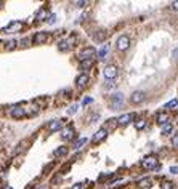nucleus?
<instances>
[{
    "instance_id": "obj_39",
    "label": "nucleus",
    "mask_w": 178,
    "mask_h": 189,
    "mask_svg": "<svg viewBox=\"0 0 178 189\" xmlns=\"http://www.w3.org/2000/svg\"><path fill=\"white\" fill-rule=\"evenodd\" d=\"M7 189H11V187H7Z\"/></svg>"
},
{
    "instance_id": "obj_24",
    "label": "nucleus",
    "mask_w": 178,
    "mask_h": 189,
    "mask_svg": "<svg viewBox=\"0 0 178 189\" xmlns=\"http://www.w3.org/2000/svg\"><path fill=\"white\" fill-rule=\"evenodd\" d=\"M144 127H146V120H143V119H138V120L135 122V128H136V130H143Z\"/></svg>"
},
{
    "instance_id": "obj_37",
    "label": "nucleus",
    "mask_w": 178,
    "mask_h": 189,
    "mask_svg": "<svg viewBox=\"0 0 178 189\" xmlns=\"http://www.w3.org/2000/svg\"><path fill=\"white\" fill-rule=\"evenodd\" d=\"M27 43H29V40H27V38H26V40H23V47H29Z\"/></svg>"
},
{
    "instance_id": "obj_22",
    "label": "nucleus",
    "mask_w": 178,
    "mask_h": 189,
    "mask_svg": "<svg viewBox=\"0 0 178 189\" xmlns=\"http://www.w3.org/2000/svg\"><path fill=\"white\" fill-rule=\"evenodd\" d=\"M93 38H95V42H103V40L106 38V32L104 31H100L98 34L93 35Z\"/></svg>"
},
{
    "instance_id": "obj_38",
    "label": "nucleus",
    "mask_w": 178,
    "mask_h": 189,
    "mask_svg": "<svg viewBox=\"0 0 178 189\" xmlns=\"http://www.w3.org/2000/svg\"><path fill=\"white\" fill-rule=\"evenodd\" d=\"M2 5H3V2H2V0H0V7H2Z\"/></svg>"
},
{
    "instance_id": "obj_25",
    "label": "nucleus",
    "mask_w": 178,
    "mask_h": 189,
    "mask_svg": "<svg viewBox=\"0 0 178 189\" xmlns=\"http://www.w3.org/2000/svg\"><path fill=\"white\" fill-rule=\"evenodd\" d=\"M175 107H178V100H172L165 104V109H175Z\"/></svg>"
},
{
    "instance_id": "obj_31",
    "label": "nucleus",
    "mask_w": 178,
    "mask_h": 189,
    "mask_svg": "<svg viewBox=\"0 0 178 189\" xmlns=\"http://www.w3.org/2000/svg\"><path fill=\"white\" fill-rule=\"evenodd\" d=\"M93 100L92 98H84V101H82V104H84V106H87V104H90Z\"/></svg>"
},
{
    "instance_id": "obj_13",
    "label": "nucleus",
    "mask_w": 178,
    "mask_h": 189,
    "mask_svg": "<svg viewBox=\"0 0 178 189\" xmlns=\"http://www.w3.org/2000/svg\"><path fill=\"white\" fill-rule=\"evenodd\" d=\"M106 135H107V131H106L104 128H101V130H98L97 133H95V136H93L92 141H93L95 144H97V143H101V141L106 138Z\"/></svg>"
},
{
    "instance_id": "obj_33",
    "label": "nucleus",
    "mask_w": 178,
    "mask_h": 189,
    "mask_svg": "<svg viewBox=\"0 0 178 189\" xmlns=\"http://www.w3.org/2000/svg\"><path fill=\"white\" fill-rule=\"evenodd\" d=\"M55 19H56V16H55V15H50V19H48V23H50V24H53V23H55Z\"/></svg>"
},
{
    "instance_id": "obj_3",
    "label": "nucleus",
    "mask_w": 178,
    "mask_h": 189,
    "mask_svg": "<svg viewBox=\"0 0 178 189\" xmlns=\"http://www.w3.org/2000/svg\"><path fill=\"white\" fill-rule=\"evenodd\" d=\"M23 29V23L19 21H11L8 26H5V28H2V31L5 34H13V32H19Z\"/></svg>"
},
{
    "instance_id": "obj_17",
    "label": "nucleus",
    "mask_w": 178,
    "mask_h": 189,
    "mask_svg": "<svg viewBox=\"0 0 178 189\" xmlns=\"http://www.w3.org/2000/svg\"><path fill=\"white\" fill-rule=\"evenodd\" d=\"M60 128H61V122H60V120H51L50 125H48V131H50V133L58 131Z\"/></svg>"
},
{
    "instance_id": "obj_36",
    "label": "nucleus",
    "mask_w": 178,
    "mask_h": 189,
    "mask_svg": "<svg viewBox=\"0 0 178 189\" xmlns=\"http://www.w3.org/2000/svg\"><path fill=\"white\" fill-rule=\"evenodd\" d=\"M172 8L178 11V2H173V3H172Z\"/></svg>"
},
{
    "instance_id": "obj_14",
    "label": "nucleus",
    "mask_w": 178,
    "mask_h": 189,
    "mask_svg": "<svg viewBox=\"0 0 178 189\" xmlns=\"http://www.w3.org/2000/svg\"><path fill=\"white\" fill-rule=\"evenodd\" d=\"M76 84H77L79 88L87 87V84H88V75H87V74H80V75L76 79Z\"/></svg>"
},
{
    "instance_id": "obj_9",
    "label": "nucleus",
    "mask_w": 178,
    "mask_h": 189,
    "mask_svg": "<svg viewBox=\"0 0 178 189\" xmlns=\"http://www.w3.org/2000/svg\"><path fill=\"white\" fill-rule=\"evenodd\" d=\"M10 114H11L13 119H21V117L26 115V109H24V107H21V106H13L11 109H10Z\"/></svg>"
},
{
    "instance_id": "obj_15",
    "label": "nucleus",
    "mask_w": 178,
    "mask_h": 189,
    "mask_svg": "<svg viewBox=\"0 0 178 189\" xmlns=\"http://www.w3.org/2000/svg\"><path fill=\"white\" fill-rule=\"evenodd\" d=\"M136 186L141 187V189H148V187L153 186V181H151V178H141L138 183H136Z\"/></svg>"
},
{
    "instance_id": "obj_21",
    "label": "nucleus",
    "mask_w": 178,
    "mask_h": 189,
    "mask_svg": "<svg viewBox=\"0 0 178 189\" xmlns=\"http://www.w3.org/2000/svg\"><path fill=\"white\" fill-rule=\"evenodd\" d=\"M107 51H109V47H107V45H103L101 50L98 51V58H100V59H104V56L107 55Z\"/></svg>"
},
{
    "instance_id": "obj_30",
    "label": "nucleus",
    "mask_w": 178,
    "mask_h": 189,
    "mask_svg": "<svg viewBox=\"0 0 178 189\" xmlns=\"http://www.w3.org/2000/svg\"><path fill=\"white\" fill-rule=\"evenodd\" d=\"M72 189H85V183H77L72 186Z\"/></svg>"
},
{
    "instance_id": "obj_2",
    "label": "nucleus",
    "mask_w": 178,
    "mask_h": 189,
    "mask_svg": "<svg viewBox=\"0 0 178 189\" xmlns=\"http://www.w3.org/2000/svg\"><path fill=\"white\" fill-rule=\"evenodd\" d=\"M141 165H143V168H146V170H156V168H159L157 159H156L154 156H148V157H144V159L141 160Z\"/></svg>"
},
{
    "instance_id": "obj_16",
    "label": "nucleus",
    "mask_w": 178,
    "mask_h": 189,
    "mask_svg": "<svg viewBox=\"0 0 178 189\" xmlns=\"http://www.w3.org/2000/svg\"><path fill=\"white\" fill-rule=\"evenodd\" d=\"M156 122L160 124V125L167 124V122H169V114H167V112H159V114L156 115Z\"/></svg>"
},
{
    "instance_id": "obj_7",
    "label": "nucleus",
    "mask_w": 178,
    "mask_h": 189,
    "mask_svg": "<svg viewBox=\"0 0 178 189\" xmlns=\"http://www.w3.org/2000/svg\"><path fill=\"white\" fill-rule=\"evenodd\" d=\"M103 74H104V77H106L107 80H113V79L117 75V67H116L114 64H107V66L104 67Z\"/></svg>"
},
{
    "instance_id": "obj_6",
    "label": "nucleus",
    "mask_w": 178,
    "mask_h": 189,
    "mask_svg": "<svg viewBox=\"0 0 178 189\" xmlns=\"http://www.w3.org/2000/svg\"><path fill=\"white\" fill-rule=\"evenodd\" d=\"M47 40H48V32H44V31L35 32L34 37H32V42H34L35 45H42V43L47 42Z\"/></svg>"
},
{
    "instance_id": "obj_29",
    "label": "nucleus",
    "mask_w": 178,
    "mask_h": 189,
    "mask_svg": "<svg viewBox=\"0 0 178 189\" xmlns=\"http://www.w3.org/2000/svg\"><path fill=\"white\" fill-rule=\"evenodd\" d=\"M172 144H173V147H178V133H175V135H173V138H172Z\"/></svg>"
},
{
    "instance_id": "obj_10",
    "label": "nucleus",
    "mask_w": 178,
    "mask_h": 189,
    "mask_svg": "<svg viewBox=\"0 0 178 189\" xmlns=\"http://www.w3.org/2000/svg\"><path fill=\"white\" fill-rule=\"evenodd\" d=\"M130 101H132L133 104L143 103V101H144V93H143V91H133L132 96H130Z\"/></svg>"
},
{
    "instance_id": "obj_4",
    "label": "nucleus",
    "mask_w": 178,
    "mask_h": 189,
    "mask_svg": "<svg viewBox=\"0 0 178 189\" xmlns=\"http://www.w3.org/2000/svg\"><path fill=\"white\" fill-rule=\"evenodd\" d=\"M95 48L93 47H88V48H84L80 53H79V59H80V63L82 61H87V59H93L95 58Z\"/></svg>"
},
{
    "instance_id": "obj_32",
    "label": "nucleus",
    "mask_w": 178,
    "mask_h": 189,
    "mask_svg": "<svg viewBox=\"0 0 178 189\" xmlns=\"http://www.w3.org/2000/svg\"><path fill=\"white\" fill-rule=\"evenodd\" d=\"M76 111H77V106L74 104L72 107H69V111H67V112H69V114H76Z\"/></svg>"
},
{
    "instance_id": "obj_20",
    "label": "nucleus",
    "mask_w": 178,
    "mask_h": 189,
    "mask_svg": "<svg viewBox=\"0 0 178 189\" xmlns=\"http://www.w3.org/2000/svg\"><path fill=\"white\" fill-rule=\"evenodd\" d=\"M87 141H88V140H87L85 136H84V138H79V140L74 143V149H80V147L84 146V144H87Z\"/></svg>"
},
{
    "instance_id": "obj_8",
    "label": "nucleus",
    "mask_w": 178,
    "mask_h": 189,
    "mask_svg": "<svg viewBox=\"0 0 178 189\" xmlns=\"http://www.w3.org/2000/svg\"><path fill=\"white\" fill-rule=\"evenodd\" d=\"M122 104H124V94H122V93H116L114 96L111 98V107H113V109H119Z\"/></svg>"
},
{
    "instance_id": "obj_5",
    "label": "nucleus",
    "mask_w": 178,
    "mask_h": 189,
    "mask_svg": "<svg viewBox=\"0 0 178 189\" xmlns=\"http://www.w3.org/2000/svg\"><path fill=\"white\" fill-rule=\"evenodd\" d=\"M116 47H117V50H120V51H125V50L130 47V38H128V35H120V37L117 38V42H116Z\"/></svg>"
},
{
    "instance_id": "obj_19",
    "label": "nucleus",
    "mask_w": 178,
    "mask_h": 189,
    "mask_svg": "<svg viewBox=\"0 0 178 189\" xmlns=\"http://www.w3.org/2000/svg\"><path fill=\"white\" fill-rule=\"evenodd\" d=\"M172 130H173L172 122H167V124H164V125H162V135H170Z\"/></svg>"
},
{
    "instance_id": "obj_18",
    "label": "nucleus",
    "mask_w": 178,
    "mask_h": 189,
    "mask_svg": "<svg viewBox=\"0 0 178 189\" xmlns=\"http://www.w3.org/2000/svg\"><path fill=\"white\" fill-rule=\"evenodd\" d=\"M92 66H93V59H87V61H82V63H80V71H88Z\"/></svg>"
},
{
    "instance_id": "obj_12",
    "label": "nucleus",
    "mask_w": 178,
    "mask_h": 189,
    "mask_svg": "<svg viewBox=\"0 0 178 189\" xmlns=\"http://www.w3.org/2000/svg\"><path fill=\"white\" fill-rule=\"evenodd\" d=\"M61 138L64 140V141H67V140H72L74 138V128L69 125V127H66L63 131H61Z\"/></svg>"
},
{
    "instance_id": "obj_23",
    "label": "nucleus",
    "mask_w": 178,
    "mask_h": 189,
    "mask_svg": "<svg viewBox=\"0 0 178 189\" xmlns=\"http://www.w3.org/2000/svg\"><path fill=\"white\" fill-rule=\"evenodd\" d=\"M5 45H7V47H5V50H8V51H11V50H15V48H16V45H18V42H16V40H15V38H13V40H10V42H7Z\"/></svg>"
},
{
    "instance_id": "obj_26",
    "label": "nucleus",
    "mask_w": 178,
    "mask_h": 189,
    "mask_svg": "<svg viewBox=\"0 0 178 189\" xmlns=\"http://www.w3.org/2000/svg\"><path fill=\"white\" fill-rule=\"evenodd\" d=\"M55 154L56 156H66L67 154V147H64V146H60L56 151H55Z\"/></svg>"
},
{
    "instance_id": "obj_35",
    "label": "nucleus",
    "mask_w": 178,
    "mask_h": 189,
    "mask_svg": "<svg viewBox=\"0 0 178 189\" xmlns=\"http://www.w3.org/2000/svg\"><path fill=\"white\" fill-rule=\"evenodd\" d=\"M170 171H172L173 175H176V173H178V167H172V168H170Z\"/></svg>"
},
{
    "instance_id": "obj_27",
    "label": "nucleus",
    "mask_w": 178,
    "mask_h": 189,
    "mask_svg": "<svg viewBox=\"0 0 178 189\" xmlns=\"http://www.w3.org/2000/svg\"><path fill=\"white\" fill-rule=\"evenodd\" d=\"M160 189H173V183L172 181H162Z\"/></svg>"
},
{
    "instance_id": "obj_1",
    "label": "nucleus",
    "mask_w": 178,
    "mask_h": 189,
    "mask_svg": "<svg viewBox=\"0 0 178 189\" xmlns=\"http://www.w3.org/2000/svg\"><path fill=\"white\" fill-rule=\"evenodd\" d=\"M76 42H77V37H76V35H69L67 38L61 40V42L58 43V50H60V51H63V53H66V51H69V50H72V48H74Z\"/></svg>"
},
{
    "instance_id": "obj_34",
    "label": "nucleus",
    "mask_w": 178,
    "mask_h": 189,
    "mask_svg": "<svg viewBox=\"0 0 178 189\" xmlns=\"http://www.w3.org/2000/svg\"><path fill=\"white\" fill-rule=\"evenodd\" d=\"M173 58L178 61V48H175V50H173Z\"/></svg>"
},
{
    "instance_id": "obj_28",
    "label": "nucleus",
    "mask_w": 178,
    "mask_h": 189,
    "mask_svg": "<svg viewBox=\"0 0 178 189\" xmlns=\"http://www.w3.org/2000/svg\"><path fill=\"white\" fill-rule=\"evenodd\" d=\"M47 16V11L42 8V10H40L39 13H37V21H44V18Z\"/></svg>"
},
{
    "instance_id": "obj_11",
    "label": "nucleus",
    "mask_w": 178,
    "mask_h": 189,
    "mask_svg": "<svg viewBox=\"0 0 178 189\" xmlns=\"http://www.w3.org/2000/svg\"><path fill=\"white\" fill-rule=\"evenodd\" d=\"M135 119V114H124V115H120L119 119H117V124L119 125H128L130 122H132V120Z\"/></svg>"
}]
</instances>
